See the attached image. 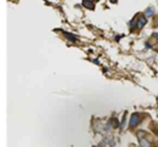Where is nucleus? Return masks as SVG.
<instances>
[{"instance_id": "nucleus-1", "label": "nucleus", "mask_w": 158, "mask_h": 147, "mask_svg": "<svg viewBox=\"0 0 158 147\" xmlns=\"http://www.w3.org/2000/svg\"><path fill=\"white\" fill-rule=\"evenodd\" d=\"M141 122V117L140 115H139L138 113H133L131 117H130V121H129V128H131V129H133V128H135L138 126L139 123Z\"/></svg>"}, {"instance_id": "nucleus-2", "label": "nucleus", "mask_w": 158, "mask_h": 147, "mask_svg": "<svg viewBox=\"0 0 158 147\" xmlns=\"http://www.w3.org/2000/svg\"><path fill=\"white\" fill-rule=\"evenodd\" d=\"M139 144H140L141 147H153V143L148 138H145V137L139 138Z\"/></svg>"}, {"instance_id": "nucleus-3", "label": "nucleus", "mask_w": 158, "mask_h": 147, "mask_svg": "<svg viewBox=\"0 0 158 147\" xmlns=\"http://www.w3.org/2000/svg\"><path fill=\"white\" fill-rule=\"evenodd\" d=\"M146 23H147V18L145 17V15L140 16L138 20V28H142L143 26H145Z\"/></svg>"}, {"instance_id": "nucleus-4", "label": "nucleus", "mask_w": 158, "mask_h": 147, "mask_svg": "<svg viewBox=\"0 0 158 147\" xmlns=\"http://www.w3.org/2000/svg\"><path fill=\"white\" fill-rule=\"evenodd\" d=\"M82 5H83L84 8L90 9V10H93L94 9V3H93V1H91V0H83V1H82Z\"/></svg>"}, {"instance_id": "nucleus-5", "label": "nucleus", "mask_w": 158, "mask_h": 147, "mask_svg": "<svg viewBox=\"0 0 158 147\" xmlns=\"http://www.w3.org/2000/svg\"><path fill=\"white\" fill-rule=\"evenodd\" d=\"M63 34H64V36L65 37H66L67 38V39H68L69 40V41H72V42H76V41H77V38H76L75 36H74V35H73V34H69V32H63Z\"/></svg>"}, {"instance_id": "nucleus-6", "label": "nucleus", "mask_w": 158, "mask_h": 147, "mask_svg": "<svg viewBox=\"0 0 158 147\" xmlns=\"http://www.w3.org/2000/svg\"><path fill=\"white\" fill-rule=\"evenodd\" d=\"M129 26H130V30L133 31L135 28H138V22H135V20L133 18V20L129 23Z\"/></svg>"}, {"instance_id": "nucleus-7", "label": "nucleus", "mask_w": 158, "mask_h": 147, "mask_svg": "<svg viewBox=\"0 0 158 147\" xmlns=\"http://www.w3.org/2000/svg\"><path fill=\"white\" fill-rule=\"evenodd\" d=\"M153 15H154V9L153 8H148L145 11V17H152Z\"/></svg>"}, {"instance_id": "nucleus-8", "label": "nucleus", "mask_w": 158, "mask_h": 147, "mask_svg": "<svg viewBox=\"0 0 158 147\" xmlns=\"http://www.w3.org/2000/svg\"><path fill=\"white\" fill-rule=\"evenodd\" d=\"M126 116H127V113H125L124 117H122V121H121V123H120V128H121V129H124L125 123H126Z\"/></svg>"}, {"instance_id": "nucleus-9", "label": "nucleus", "mask_w": 158, "mask_h": 147, "mask_svg": "<svg viewBox=\"0 0 158 147\" xmlns=\"http://www.w3.org/2000/svg\"><path fill=\"white\" fill-rule=\"evenodd\" d=\"M145 47H146V48H148V49H151V48H152V45H151V44H149V42H146V44H145Z\"/></svg>"}, {"instance_id": "nucleus-10", "label": "nucleus", "mask_w": 158, "mask_h": 147, "mask_svg": "<svg viewBox=\"0 0 158 147\" xmlns=\"http://www.w3.org/2000/svg\"><path fill=\"white\" fill-rule=\"evenodd\" d=\"M153 37L156 38V39H158V34H156V32H155V34H153Z\"/></svg>"}, {"instance_id": "nucleus-11", "label": "nucleus", "mask_w": 158, "mask_h": 147, "mask_svg": "<svg viewBox=\"0 0 158 147\" xmlns=\"http://www.w3.org/2000/svg\"><path fill=\"white\" fill-rule=\"evenodd\" d=\"M111 3H116L117 0H111Z\"/></svg>"}]
</instances>
